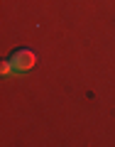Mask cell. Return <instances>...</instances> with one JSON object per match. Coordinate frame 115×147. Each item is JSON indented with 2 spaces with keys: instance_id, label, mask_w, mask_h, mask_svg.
Segmentation results:
<instances>
[{
  "instance_id": "obj_1",
  "label": "cell",
  "mask_w": 115,
  "mask_h": 147,
  "mask_svg": "<svg viewBox=\"0 0 115 147\" xmlns=\"http://www.w3.org/2000/svg\"><path fill=\"white\" fill-rule=\"evenodd\" d=\"M10 64L15 69V74H27L37 66V54L32 49H15L10 54Z\"/></svg>"
},
{
  "instance_id": "obj_2",
  "label": "cell",
  "mask_w": 115,
  "mask_h": 147,
  "mask_svg": "<svg viewBox=\"0 0 115 147\" xmlns=\"http://www.w3.org/2000/svg\"><path fill=\"white\" fill-rule=\"evenodd\" d=\"M12 71H15V69H12L10 59H7V61H3V64H0V74H3V76H10Z\"/></svg>"
}]
</instances>
